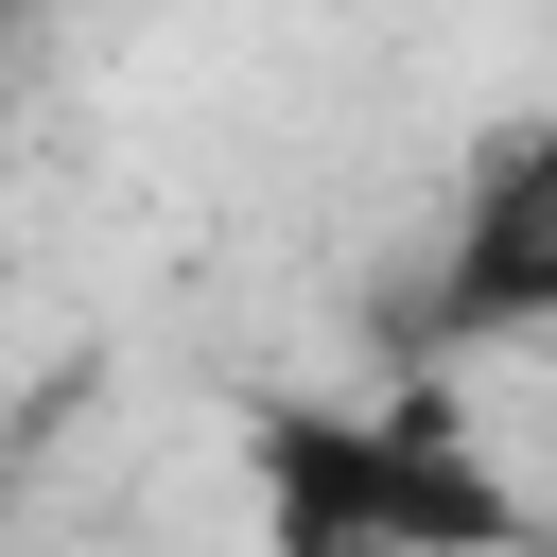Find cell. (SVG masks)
<instances>
[{"label": "cell", "instance_id": "6da1fadb", "mask_svg": "<svg viewBox=\"0 0 557 557\" xmlns=\"http://www.w3.org/2000/svg\"><path fill=\"white\" fill-rule=\"evenodd\" d=\"M244 522L261 557H557L522 470L470 435L453 383L383 400H244Z\"/></svg>", "mask_w": 557, "mask_h": 557}, {"label": "cell", "instance_id": "7a4b0ae2", "mask_svg": "<svg viewBox=\"0 0 557 557\" xmlns=\"http://www.w3.org/2000/svg\"><path fill=\"white\" fill-rule=\"evenodd\" d=\"M383 348H400L418 383L470 366V348H557V104H522V122L470 139L435 244H418L400 296H383Z\"/></svg>", "mask_w": 557, "mask_h": 557}]
</instances>
